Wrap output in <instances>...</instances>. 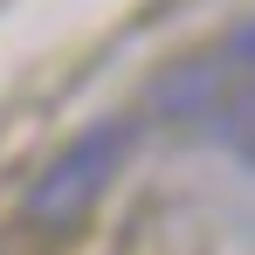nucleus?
Here are the masks:
<instances>
[{
	"mask_svg": "<svg viewBox=\"0 0 255 255\" xmlns=\"http://www.w3.org/2000/svg\"><path fill=\"white\" fill-rule=\"evenodd\" d=\"M0 255H7V249H0Z\"/></svg>",
	"mask_w": 255,
	"mask_h": 255,
	"instance_id": "7ed1b4c3",
	"label": "nucleus"
},
{
	"mask_svg": "<svg viewBox=\"0 0 255 255\" xmlns=\"http://www.w3.org/2000/svg\"><path fill=\"white\" fill-rule=\"evenodd\" d=\"M249 28H235L228 42L200 48V55H179L172 69L152 76L145 90V111L172 131H200L221 138L228 152L249 145Z\"/></svg>",
	"mask_w": 255,
	"mask_h": 255,
	"instance_id": "f257e3e1",
	"label": "nucleus"
},
{
	"mask_svg": "<svg viewBox=\"0 0 255 255\" xmlns=\"http://www.w3.org/2000/svg\"><path fill=\"white\" fill-rule=\"evenodd\" d=\"M138 131H145V118H97V125H83L42 172H35V186H28V221L48 228V235L69 228V221H83V214L97 207V193L118 179L125 152L138 145Z\"/></svg>",
	"mask_w": 255,
	"mask_h": 255,
	"instance_id": "f03ea898",
	"label": "nucleus"
}]
</instances>
